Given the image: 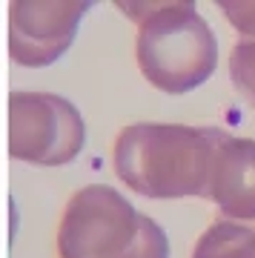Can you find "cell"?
Instances as JSON below:
<instances>
[{
  "label": "cell",
  "mask_w": 255,
  "mask_h": 258,
  "mask_svg": "<svg viewBox=\"0 0 255 258\" xmlns=\"http://www.w3.org/2000/svg\"><path fill=\"white\" fill-rule=\"evenodd\" d=\"M86 123L75 103L52 92L9 95V155L35 166H63L81 155Z\"/></svg>",
  "instance_id": "4"
},
{
  "label": "cell",
  "mask_w": 255,
  "mask_h": 258,
  "mask_svg": "<svg viewBox=\"0 0 255 258\" xmlns=\"http://www.w3.org/2000/svg\"><path fill=\"white\" fill-rule=\"evenodd\" d=\"M218 9H221V15L244 35V40H255V3H244V0H221Z\"/></svg>",
  "instance_id": "10"
},
{
  "label": "cell",
  "mask_w": 255,
  "mask_h": 258,
  "mask_svg": "<svg viewBox=\"0 0 255 258\" xmlns=\"http://www.w3.org/2000/svg\"><path fill=\"white\" fill-rule=\"evenodd\" d=\"M192 258H255V224L221 218L195 241Z\"/></svg>",
  "instance_id": "7"
},
{
  "label": "cell",
  "mask_w": 255,
  "mask_h": 258,
  "mask_svg": "<svg viewBox=\"0 0 255 258\" xmlns=\"http://www.w3.org/2000/svg\"><path fill=\"white\" fill-rule=\"evenodd\" d=\"M210 201L224 218L255 224V141L221 132Z\"/></svg>",
  "instance_id": "6"
},
{
  "label": "cell",
  "mask_w": 255,
  "mask_h": 258,
  "mask_svg": "<svg viewBox=\"0 0 255 258\" xmlns=\"http://www.w3.org/2000/svg\"><path fill=\"white\" fill-rule=\"evenodd\" d=\"M138 69L164 95H186L218 66V37L195 3H164L138 26Z\"/></svg>",
  "instance_id": "2"
},
{
  "label": "cell",
  "mask_w": 255,
  "mask_h": 258,
  "mask_svg": "<svg viewBox=\"0 0 255 258\" xmlns=\"http://www.w3.org/2000/svg\"><path fill=\"white\" fill-rule=\"evenodd\" d=\"M229 81L235 92L255 109V40H238L229 55Z\"/></svg>",
  "instance_id": "8"
},
{
  "label": "cell",
  "mask_w": 255,
  "mask_h": 258,
  "mask_svg": "<svg viewBox=\"0 0 255 258\" xmlns=\"http://www.w3.org/2000/svg\"><path fill=\"white\" fill-rule=\"evenodd\" d=\"M141 232V212L106 184H89L69 198L57 227L60 258H126Z\"/></svg>",
  "instance_id": "3"
},
{
  "label": "cell",
  "mask_w": 255,
  "mask_h": 258,
  "mask_svg": "<svg viewBox=\"0 0 255 258\" xmlns=\"http://www.w3.org/2000/svg\"><path fill=\"white\" fill-rule=\"evenodd\" d=\"M218 138V129L132 123L115 138L112 164L144 198H210Z\"/></svg>",
  "instance_id": "1"
},
{
  "label": "cell",
  "mask_w": 255,
  "mask_h": 258,
  "mask_svg": "<svg viewBox=\"0 0 255 258\" xmlns=\"http://www.w3.org/2000/svg\"><path fill=\"white\" fill-rule=\"evenodd\" d=\"M126 258H169V238L166 230L149 215L141 212V232H138L135 247L129 249Z\"/></svg>",
  "instance_id": "9"
},
{
  "label": "cell",
  "mask_w": 255,
  "mask_h": 258,
  "mask_svg": "<svg viewBox=\"0 0 255 258\" xmlns=\"http://www.w3.org/2000/svg\"><path fill=\"white\" fill-rule=\"evenodd\" d=\"M92 3L15 0L9 6V57L20 66H49L69 52Z\"/></svg>",
  "instance_id": "5"
}]
</instances>
